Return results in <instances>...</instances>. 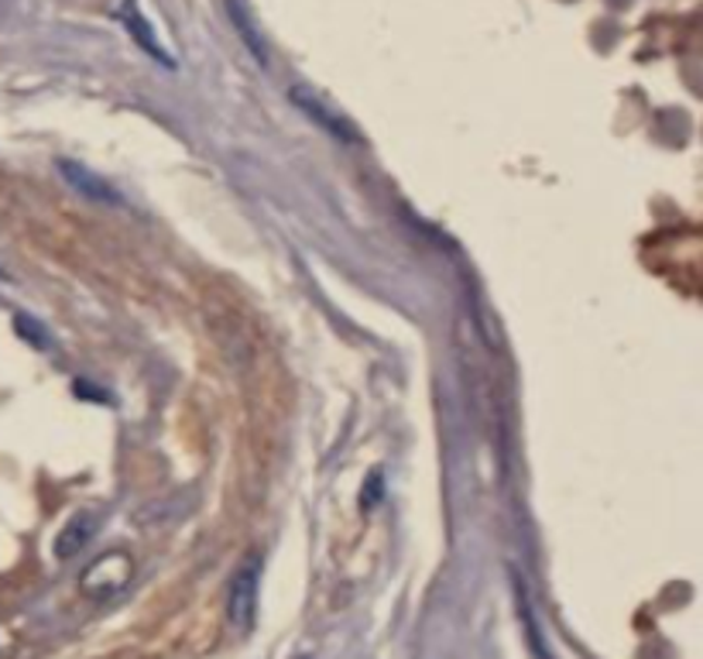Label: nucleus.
<instances>
[{"instance_id":"1","label":"nucleus","mask_w":703,"mask_h":659,"mask_svg":"<svg viewBox=\"0 0 703 659\" xmlns=\"http://www.w3.org/2000/svg\"><path fill=\"white\" fill-rule=\"evenodd\" d=\"M289 100H292L313 124H319V127L326 130V135H334V138L343 141V145H357V130L350 127V124L337 114V110H329V107L310 90V86H292Z\"/></svg>"},{"instance_id":"2","label":"nucleus","mask_w":703,"mask_h":659,"mask_svg":"<svg viewBox=\"0 0 703 659\" xmlns=\"http://www.w3.org/2000/svg\"><path fill=\"white\" fill-rule=\"evenodd\" d=\"M254 614H258V560L251 557L237 570V577L230 584V622L237 629H251Z\"/></svg>"},{"instance_id":"3","label":"nucleus","mask_w":703,"mask_h":659,"mask_svg":"<svg viewBox=\"0 0 703 659\" xmlns=\"http://www.w3.org/2000/svg\"><path fill=\"white\" fill-rule=\"evenodd\" d=\"M59 175L65 183L73 186V192H83L86 200H93V203H106V207H121V196L110 189L100 175H93L86 165L79 162H59Z\"/></svg>"},{"instance_id":"4","label":"nucleus","mask_w":703,"mask_h":659,"mask_svg":"<svg viewBox=\"0 0 703 659\" xmlns=\"http://www.w3.org/2000/svg\"><path fill=\"white\" fill-rule=\"evenodd\" d=\"M93 536V515H76L55 539V557H70L76 549H83V543Z\"/></svg>"}]
</instances>
